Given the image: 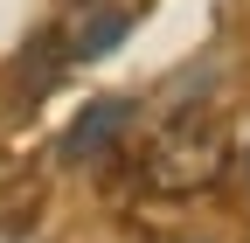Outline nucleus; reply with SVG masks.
Here are the masks:
<instances>
[{"label":"nucleus","mask_w":250,"mask_h":243,"mask_svg":"<svg viewBox=\"0 0 250 243\" xmlns=\"http://www.w3.org/2000/svg\"><path fill=\"white\" fill-rule=\"evenodd\" d=\"M229 174V125L208 104H181L153 125L146 153H139V181L153 195H202Z\"/></svg>","instance_id":"1"},{"label":"nucleus","mask_w":250,"mask_h":243,"mask_svg":"<svg viewBox=\"0 0 250 243\" xmlns=\"http://www.w3.org/2000/svg\"><path fill=\"white\" fill-rule=\"evenodd\" d=\"M125 125H132V98H90V104L77 111V125L62 132V160H70V167L104 160L111 146L125 139Z\"/></svg>","instance_id":"2"},{"label":"nucleus","mask_w":250,"mask_h":243,"mask_svg":"<svg viewBox=\"0 0 250 243\" xmlns=\"http://www.w3.org/2000/svg\"><path fill=\"white\" fill-rule=\"evenodd\" d=\"M132 21H139V7H132V0H90V7H83V21L70 28V42H62V56H70V63H90V56H104L111 42H125V35H132Z\"/></svg>","instance_id":"3"}]
</instances>
